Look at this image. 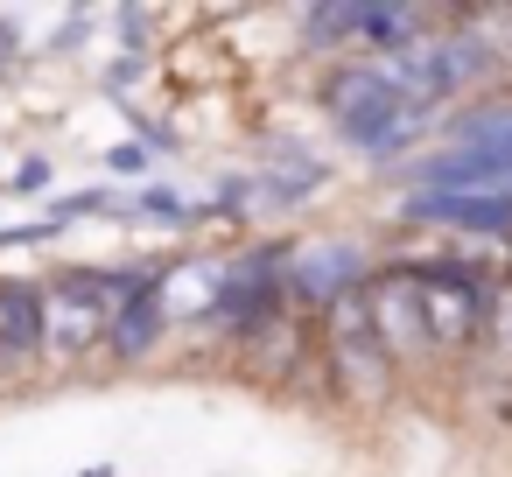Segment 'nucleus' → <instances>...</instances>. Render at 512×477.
<instances>
[{
	"label": "nucleus",
	"mask_w": 512,
	"mask_h": 477,
	"mask_svg": "<svg viewBox=\"0 0 512 477\" xmlns=\"http://www.w3.org/2000/svg\"><path fill=\"white\" fill-rule=\"evenodd\" d=\"M43 183H50V162H29V169L15 176V190H43Z\"/></svg>",
	"instance_id": "4468645a"
},
{
	"label": "nucleus",
	"mask_w": 512,
	"mask_h": 477,
	"mask_svg": "<svg viewBox=\"0 0 512 477\" xmlns=\"http://www.w3.org/2000/svg\"><path fill=\"white\" fill-rule=\"evenodd\" d=\"M106 162H113V169H120V176H141V169H148V148H113V155H106Z\"/></svg>",
	"instance_id": "f8f14e48"
},
{
	"label": "nucleus",
	"mask_w": 512,
	"mask_h": 477,
	"mask_svg": "<svg viewBox=\"0 0 512 477\" xmlns=\"http://www.w3.org/2000/svg\"><path fill=\"white\" fill-rule=\"evenodd\" d=\"M309 43L316 50H358V0H344V8H309Z\"/></svg>",
	"instance_id": "9b49d317"
},
{
	"label": "nucleus",
	"mask_w": 512,
	"mask_h": 477,
	"mask_svg": "<svg viewBox=\"0 0 512 477\" xmlns=\"http://www.w3.org/2000/svg\"><path fill=\"white\" fill-rule=\"evenodd\" d=\"M407 218L414 225H442V232H477V239H505L512 232V204L456 197V190H407Z\"/></svg>",
	"instance_id": "0eeeda50"
},
{
	"label": "nucleus",
	"mask_w": 512,
	"mask_h": 477,
	"mask_svg": "<svg viewBox=\"0 0 512 477\" xmlns=\"http://www.w3.org/2000/svg\"><path fill=\"white\" fill-rule=\"evenodd\" d=\"M162 281H169V274H162ZM162 281H155V288H141L134 302H120V309H113V330H106V351H113V358H127V365H134V358H148V351L162 344V330H169Z\"/></svg>",
	"instance_id": "6e6552de"
},
{
	"label": "nucleus",
	"mask_w": 512,
	"mask_h": 477,
	"mask_svg": "<svg viewBox=\"0 0 512 477\" xmlns=\"http://www.w3.org/2000/svg\"><path fill=\"white\" fill-rule=\"evenodd\" d=\"M358 302H365V323H372L379 351L393 358V372L435 351V344H428V323H421V295H414V274H407V267H379V274L365 281V295H358Z\"/></svg>",
	"instance_id": "20e7f679"
},
{
	"label": "nucleus",
	"mask_w": 512,
	"mask_h": 477,
	"mask_svg": "<svg viewBox=\"0 0 512 477\" xmlns=\"http://www.w3.org/2000/svg\"><path fill=\"white\" fill-rule=\"evenodd\" d=\"M36 351H43V288L0 281V358H36Z\"/></svg>",
	"instance_id": "1a4fd4ad"
},
{
	"label": "nucleus",
	"mask_w": 512,
	"mask_h": 477,
	"mask_svg": "<svg viewBox=\"0 0 512 477\" xmlns=\"http://www.w3.org/2000/svg\"><path fill=\"white\" fill-rule=\"evenodd\" d=\"M372 281L365 267V246L358 239H309L288 253V302H309V309H337L344 295H358Z\"/></svg>",
	"instance_id": "39448f33"
},
{
	"label": "nucleus",
	"mask_w": 512,
	"mask_h": 477,
	"mask_svg": "<svg viewBox=\"0 0 512 477\" xmlns=\"http://www.w3.org/2000/svg\"><path fill=\"white\" fill-rule=\"evenodd\" d=\"M407 274H414V295H421L428 344L435 351H470L477 330H484V274L456 267V260H421Z\"/></svg>",
	"instance_id": "f03ea898"
},
{
	"label": "nucleus",
	"mask_w": 512,
	"mask_h": 477,
	"mask_svg": "<svg viewBox=\"0 0 512 477\" xmlns=\"http://www.w3.org/2000/svg\"><path fill=\"white\" fill-rule=\"evenodd\" d=\"M148 211H155V218H162V225H183V204H176V197H169V190H155V197H148Z\"/></svg>",
	"instance_id": "ddd939ff"
},
{
	"label": "nucleus",
	"mask_w": 512,
	"mask_h": 477,
	"mask_svg": "<svg viewBox=\"0 0 512 477\" xmlns=\"http://www.w3.org/2000/svg\"><path fill=\"white\" fill-rule=\"evenodd\" d=\"M414 190H456V197H498L512 204V155L491 148H442L414 169Z\"/></svg>",
	"instance_id": "423d86ee"
},
{
	"label": "nucleus",
	"mask_w": 512,
	"mask_h": 477,
	"mask_svg": "<svg viewBox=\"0 0 512 477\" xmlns=\"http://www.w3.org/2000/svg\"><path fill=\"white\" fill-rule=\"evenodd\" d=\"M456 148H491V155H512V99L456 113Z\"/></svg>",
	"instance_id": "9d476101"
},
{
	"label": "nucleus",
	"mask_w": 512,
	"mask_h": 477,
	"mask_svg": "<svg viewBox=\"0 0 512 477\" xmlns=\"http://www.w3.org/2000/svg\"><path fill=\"white\" fill-rule=\"evenodd\" d=\"M365 295V288H358ZM344 295L337 309H323V365H330V386L351 393V400H386L393 393V358L379 351L372 323H365V302Z\"/></svg>",
	"instance_id": "7ed1b4c3"
},
{
	"label": "nucleus",
	"mask_w": 512,
	"mask_h": 477,
	"mask_svg": "<svg viewBox=\"0 0 512 477\" xmlns=\"http://www.w3.org/2000/svg\"><path fill=\"white\" fill-rule=\"evenodd\" d=\"M323 106H330L337 134H344V141H358L365 155H400V148L428 127V113H435V106L400 99V92H393V78H386L372 57L337 64V71L323 78Z\"/></svg>",
	"instance_id": "f257e3e1"
}]
</instances>
